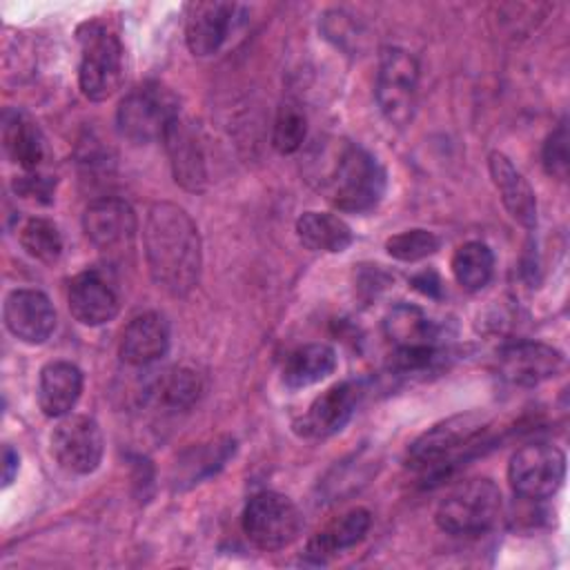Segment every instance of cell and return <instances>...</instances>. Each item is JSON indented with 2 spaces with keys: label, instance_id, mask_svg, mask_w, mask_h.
<instances>
[{
  "label": "cell",
  "instance_id": "7a4b0ae2",
  "mask_svg": "<svg viewBox=\"0 0 570 570\" xmlns=\"http://www.w3.org/2000/svg\"><path fill=\"white\" fill-rule=\"evenodd\" d=\"M387 174L374 154L358 142H343L325 176L330 203L347 214H367L385 196Z\"/></svg>",
  "mask_w": 570,
  "mask_h": 570
},
{
  "label": "cell",
  "instance_id": "d6a6232c",
  "mask_svg": "<svg viewBox=\"0 0 570 570\" xmlns=\"http://www.w3.org/2000/svg\"><path fill=\"white\" fill-rule=\"evenodd\" d=\"M53 185H56V180L51 176H45V174H38V171H27L24 176L13 180L16 194H20L22 198L40 200V203H49L51 200Z\"/></svg>",
  "mask_w": 570,
  "mask_h": 570
},
{
  "label": "cell",
  "instance_id": "cb8c5ba5",
  "mask_svg": "<svg viewBox=\"0 0 570 570\" xmlns=\"http://www.w3.org/2000/svg\"><path fill=\"white\" fill-rule=\"evenodd\" d=\"M296 236L303 247L327 254H341L354 240L352 227L341 216L327 212L301 214L296 220Z\"/></svg>",
  "mask_w": 570,
  "mask_h": 570
},
{
  "label": "cell",
  "instance_id": "d6986e66",
  "mask_svg": "<svg viewBox=\"0 0 570 570\" xmlns=\"http://www.w3.org/2000/svg\"><path fill=\"white\" fill-rule=\"evenodd\" d=\"M488 169L508 214L519 225L532 229L537 225V198L530 183L512 165V160L501 151H492L488 156Z\"/></svg>",
  "mask_w": 570,
  "mask_h": 570
},
{
  "label": "cell",
  "instance_id": "3957f363",
  "mask_svg": "<svg viewBox=\"0 0 570 570\" xmlns=\"http://www.w3.org/2000/svg\"><path fill=\"white\" fill-rule=\"evenodd\" d=\"M483 430L485 425L479 414H454L425 430L407 448V465L421 472L428 481L443 479L452 468L481 448L479 441Z\"/></svg>",
  "mask_w": 570,
  "mask_h": 570
},
{
  "label": "cell",
  "instance_id": "4fadbf2b",
  "mask_svg": "<svg viewBox=\"0 0 570 570\" xmlns=\"http://www.w3.org/2000/svg\"><path fill=\"white\" fill-rule=\"evenodd\" d=\"M563 367V354L541 341L508 343L497 354V370L501 379L519 387H534Z\"/></svg>",
  "mask_w": 570,
  "mask_h": 570
},
{
  "label": "cell",
  "instance_id": "d4e9b609",
  "mask_svg": "<svg viewBox=\"0 0 570 570\" xmlns=\"http://www.w3.org/2000/svg\"><path fill=\"white\" fill-rule=\"evenodd\" d=\"M336 370V352L325 343H307L287 354L283 363V383L289 390L321 383Z\"/></svg>",
  "mask_w": 570,
  "mask_h": 570
},
{
  "label": "cell",
  "instance_id": "1f68e13d",
  "mask_svg": "<svg viewBox=\"0 0 570 570\" xmlns=\"http://www.w3.org/2000/svg\"><path fill=\"white\" fill-rule=\"evenodd\" d=\"M541 160H543V169L552 178L563 180L568 176V122H566V118L546 138Z\"/></svg>",
  "mask_w": 570,
  "mask_h": 570
},
{
  "label": "cell",
  "instance_id": "484cf974",
  "mask_svg": "<svg viewBox=\"0 0 570 570\" xmlns=\"http://www.w3.org/2000/svg\"><path fill=\"white\" fill-rule=\"evenodd\" d=\"M234 450H236V441L232 436H220L209 443L196 445L176 465V476H174L176 488L183 490L216 474L229 461V456H234Z\"/></svg>",
  "mask_w": 570,
  "mask_h": 570
},
{
  "label": "cell",
  "instance_id": "9c48e42d",
  "mask_svg": "<svg viewBox=\"0 0 570 570\" xmlns=\"http://www.w3.org/2000/svg\"><path fill=\"white\" fill-rule=\"evenodd\" d=\"M566 476V456L552 443H530L519 448L508 463L512 490L530 501L552 497Z\"/></svg>",
  "mask_w": 570,
  "mask_h": 570
},
{
  "label": "cell",
  "instance_id": "603a6c76",
  "mask_svg": "<svg viewBox=\"0 0 570 570\" xmlns=\"http://www.w3.org/2000/svg\"><path fill=\"white\" fill-rule=\"evenodd\" d=\"M383 332L394 350L430 347L439 343V325L412 303L394 305L383 318Z\"/></svg>",
  "mask_w": 570,
  "mask_h": 570
},
{
  "label": "cell",
  "instance_id": "8fae6325",
  "mask_svg": "<svg viewBox=\"0 0 570 570\" xmlns=\"http://www.w3.org/2000/svg\"><path fill=\"white\" fill-rule=\"evenodd\" d=\"M82 229L96 249L116 254L131 247L138 232V218L127 200L105 196L87 205L82 214Z\"/></svg>",
  "mask_w": 570,
  "mask_h": 570
},
{
  "label": "cell",
  "instance_id": "836d02e7",
  "mask_svg": "<svg viewBox=\"0 0 570 570\" xmlns=\"http://www.w3.org/2000/svg\"><path fill=\"white\" fill-rule=\"evenodd\" d=\"M412 287L419 289V292L425 294V296H432V298L441 296V278H439L436 272H432V269L416 274V276L412 278Z\"/></svg>",
  "mask_w": 570,
  "mask_h": 570
},
{
  "label": "cell",
  "instance_id": "f1b7e54d",
  "mask_svg": "<svg viewBox=\"0 0 570 570\" xmlns=\"http://www.w3.org/2000/svg\"><path fill=\"white\" fill-rule=\"evenodd\" d=\"M20 245L31 258L51 265L62 254V234L49 218H29L20 227Z\"/></svg>",
  "mask_w": 570,
  "mask_h": 570
},
{
  "label": "cell",
  "instance_id": "2e32d148",
  "mask_svg": "<svg viewBox=\"0 0 570 570\" xmlns=\"http://www.w3.org/2000/svg\"><path fill=\"white\" fill-rule=\"evenodd\" d=\"M229 2H191L185 11V42L198 58L214 56L227 40L236 11Z\"/></svg>",
  "mask_w": 570,
  "mask_h": 570
},
{
  "label": "cell",
  "instance_id": "83f0119b",
  "mask_svg": "<svg viewBox=\"0 0 570 570\" xmlns=\"http://www.w3.org/2000/svg\"><path fill=\"white\" fill-rule=\"evenodd\" d=\"M154 396L163 407L187 410L200 396V376L189 367H174L158 379Z\"/></svg>",
  "mask_w": 570,
  "mask_h": 570
},
{
  "label": "cell",
  "instance_id": "7402d4cb",
  "mask_svg": "<svg viewBox=\"0 0 570 570\" xmlns=\"http://www.w3.org/2000/svg\"><path fill=\"white\" fill-rule=\"evenodd\" d=\"M2 145L7 156L24 171H38L47 158V145L38 122L20 109H4Z\"/></svg>",
  "mask_w": 570,
  "mask_h": 570
},
{
  "label": "cell",
  "instance_id": "5b68a950",
  "mask_svg": "<svg viewBox=\"0 0 570 570\" xmlns=\"http://www.w3.org/2000/svg\"><path fill=\"white\" fill-rule=\"evenodd\" d=\"M501 514V490L492 479H470L454 485L436 508V525L456 537L488 532Z\"/></svg>",
  "mask_w": 570,
  "mask_h": 570
},
{
  "label": "cell",
  "instance_id": "ffe728a7",
  "mask_svg": "<svg viewBox=\"0 0 570 570\" xmlns=\"http://www.w3.org/2000/svg\"><path fill=\"white\" fill-rule=\"evenodd\" d=\"M82 394V372L69 361H51L40 370L38 405L45 416L62 419L71 414Z\"/></svg>",
  "mask_w": 570,
  "mask_h": 570
},
{
  "label": "cell",
  "instance_id": "9a60e30c",
  "mask_svg": "<svg viewBox=\"0 0 570 570\" xmlns=\"http://www.w3.org/2000/svg\"><path fill=\"white\" fill-rule=\"evenodd\" d=\"M67 303L71 316L89 327L114 321L120 312V294L100 269H85L69 283Z\"/></svg>",
  "mask_w": 570,
  "mask_h": 570
},
{
  "label": "cell",
  "instance_id": "ac0fdd59",
  "mask_svg": "<svg viewBox=\"0 0 570 570\" xmlns=\"http://www.w3.org/2000/svg\"><path fill=\"white\" fill-rule=\"evenodd\" d=\"M169 350V323L158 312L134 316L120 338V358L127 365H149L163 358Z\"/></svg>",
  "mask_w": 570,
  "mask_h": 570
},
{
  "label": "cell",
  "instance_id": "277c9868",
  "mask_svg": "<svg viewBox=\"0 0 570 570\" xmlns=\"http://www.w3.org/2000/svg\"><path fill=\"white\" fill-rule=\"evenodd\" d=\"M180 118L176 94L160 82L134 87L118 105L116 125L122 138L147 145L163 140L167 129Z\"/></svg>",
  "mask_w": 570,
  "mask_h": 570
},
{
  "label": "cell",
  "instance_id": "6da1fadb",
  "mask_svg": "<svg viewBox=\"0 0 570 570\" xmlns=\"http://www.w3.org/2000/svg\"><path fill=\"white\" fill-rule=\"evenodd\" d=\"M147 267L158 287L187 296L200 278V234L191 216L174 203H154L142 229Z\"/></svg>",
  "mask_w": 570,
  "mask_h": 570
},
{
  "label": "cell",
  "instance_id": "44dd1931",
  "mask_svg": "<svg viewBox=\"0 0 570 570\" xmlns=\"http://www.w3.org/2000/svg\"><path fill=\"white\" fill-rule=\"evenodd\" d=\"M372 525V514L365 508H352L350 512L341 514L323 530H318L305 548V559L312 563H325L332 557L341 554L343 550L354 548L361 543Z\"/></svg>",
  "mask_w": 570,
  "mask_h": 570
},
{
  "label": "cell",
  "instance_id": "8992f818",
  "mask_svg": "<svg viewBox=\"0 0 570 570\" xmlns=\"http://www.w3.org/2000/svg\"><path fill=\"white\" fill-rule=\"evenodd\" d=\"M78 42L80 91L89 100L102 102L114 96L122 82V45L114 31L96 20L78 29Z\"/></svg>",
  "mask_w": 570,
  "mask_h": 570
},
{
  "label": "cell",
  "instance_id": "5bb4252c",
  "mask_svg": "<svg viewBox=\"0 0 570 570\" xmlns=\"http://www.w3.org/2000/svg\"><path fill=\"white\" fill-rule=\"evenodd\" d=\"M4 325L27 345H42L56 330V309L40 289H13L4 298Z\"/></svg>",
  "mask_w": 570,
  "mask_h": 570
},
{
  "label": "cell",
  "instance_id": "30bf717a",
  "mask_svg": "<svg viewBox=\"0 0 570 570\" xmlns=\"http://www.w3.org/2000/svg\"><path fill=\"white\" fill-rule=\"evenodd\" d=\"M51 454L56 463L71 474H91L105 452L100 425L87 414H67L53 428Z\"/></svg>",
  "mask_w": 570,
  "mask_h": 570
},
{
  "label": "cell",
  "instance_id": "ba28073f",
  "mask_svg": "<svg viewBox=\"0 0 570 570\" xmlns=\"http://www.w3.org/2000/svg\"><path fill=\"white\" fill-rule=\"evenodd\" d=\"M419 60L403 47H385L376 73V102L383 118L394 127H405L416 107Z\"/></svg>",
  "mask_w": 570,
  "mask_h": 570
},
{
  "label": "cell",
  "instance_id": "f546056e",
  "mask_svg": "<svg viewBox=\"0 0 570 570\" xmlns=\"http://www.w3.org/2000/svg\"><path fill=\"white\" fill-rule=\"evenodd\" d=\"M307 134V116L294 100H285L274 118L272 145L278 154H294L301 149Z\"/></svg>",
  "mask_w": 570,
  "mask_h": 570
},
{
  "label": "cell",
  "instance_id": "e575fe53",
  "mask_svg": "<svg viewBox=\"0 0 570 570\" xmlns=\"http://www.w3.org/2000/svg\"><path fill=\"white\" fill-rule=\"evenodd\" d=\"M18 468H20V456L18 452L11 448V445H4L2 448V485H11L16 474H18Z\"/></svg>",
  "mask_w": 570,
  "mask_h": 570
},
{
  "label": "cell",
  "instance_id": "4316f807",
  "mask_svg": "<svg viewBox=\"0 0 570 570\" xmlns=\"http://www.w3.org/2000/svg\"><path fill=\"white\" fill-rule=\"evenodd\" d=\"M494 272V254L481 240H468L456 247L452 256V274L468 292L483 289Z\"/></svg>",
  "mask_w": 570,
  "mask_h": 570
},
{
  "label": "cell",
  "instance_id": "7c38bea8",
  "mask_svg": "<svg viewBox=\"0 0 570 570\" xmlns=\"http://www.w3.org/2000/svg\"><path fill=\"white\" fill-rule=\"evenodd\" d=\"M361 394L363 390L354 381H341L327 387L323 394H318L309 403L307 412L298 421H294V432L301 439H309V441L334 436L352 419Z\"/></svg>",
  "mask_w": 570,
  "mask_h": 570
},
{
  "label": "cell",
  "instance_id": "4dcf8cb0",
  "mask_svg": "<svg viewBox=\"0 0 570 570\" xmlns=\"http://www.w3.org/2000/svg\"><path fill=\"white\" fill-rule=\"evenodd\" d=\"M441 247V240L430 229H405L385 240V249L392 258L403 263H416L432 256Z\"/></svg>",
  "mask_w": 570,
  "mask_h": 570
},
{
  "label": "cell",
  "instance_id": "e0dca14e",
  "mask_svg": "<svg viewBox=\"0 0 570 570\" xmlns=\"http://www.w3.org/2000/svg\"><path fill=\"white\" fill-rule=\"evenodd\" d=\"M174 178L187 191H203L207 185V169H205V154L200 140L185 118H178L163 138Z\"/></svg>",
  "mask_w": 570,
  "mask_h": 570
},
{
  "label": "cell",
  "instance_id": "52a82bcc",
  "mask_svg": "<svg viewBox=\"0 0 570 570\" xmlns=\"http://www.w3.org/2000/svg\"><path fill=\"white\" fill-rule=\"evenodd\" d=\"M303 514L296 503L281 492H258L243 510V532L261 550H283L298 539Z\"/></svg>",
  "mask_w": 570,
  "mask_h": 570
}]
</instances>
